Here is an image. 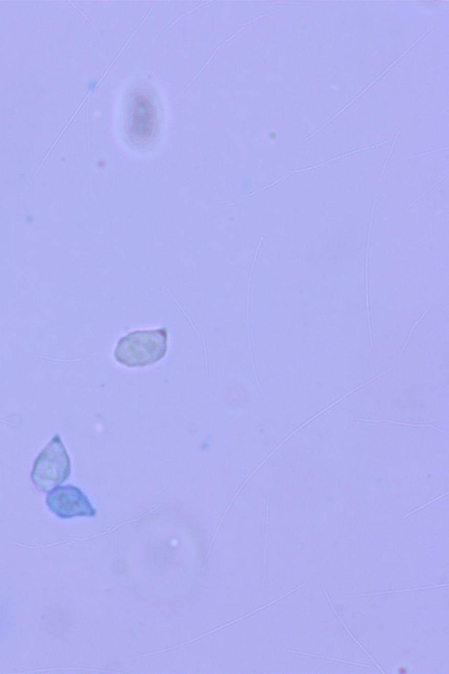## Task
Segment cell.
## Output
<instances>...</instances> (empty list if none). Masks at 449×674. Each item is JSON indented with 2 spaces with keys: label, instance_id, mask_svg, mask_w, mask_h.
Instances as JSON below:
<instances>
[{
  "label": "cell",
  "instance_id": "obj_5",
  "mask_svg": "<svg viewBox=\"0 0 449 674\" xmlns=\"http://www.w3.org/2000/svg\"><path fill=\"white\" fill-rule=\"evenodd\" d=\"M358 423H388V424H395V425H402L405 427H416V428H430V429L439 431L440 433H443L445 435H448V432L438 429L437 427L434 426L433 424L429 423H423V424H412V423H399V422H393L390 420H371V419H364V418H359L357 419Z\"/></svg>",
  "mask_w": 449,
  "mask_h": 674
},
{
  "label": "cell",
  "instance_id": "obj_1",
  "mask_svg": "<svg viewBox=\"0 0 449 674\" xmlns=\"http://www.w3.org/2000/svg\"><path fill=\"white\" fill-rule=\"evenodd\" d=\"M167 328L138 330L119 339L114 357L126 367H146L164 357L168 349Z\"/></svg>",
  "mask_w": 449,
  "mask_h": 674
},
{
  "label": "cell",
  "instance_id": "obj_8",
  "mask_svg": "<svg viewBox=\"0 0 449 674\" xmlns=\"http://www.w3.org/2000/svg\"><path fill=\"white\" fill-rule=\"evenodd\" d=\"M289 651H290V652L291 653H296V654H300V655H305V656L313 657V658H319V659H330V660H333V661H339V662L346 663V664H349V665H358V666H361V667H367V668H370V665H364V664H359V663L350 662V661H348V660H343V659H335V658H328V657L318 656V655H313V654H310V653L301 652V651H296V650H289Z\"/></svg>",
  "mask_w": 449,
  "mask_h": 674
},
{
  "label": "cell",
  "instance_id": "obj_3",
  "mask_svg": "<svg viewBox=\"0 0 449 674\" xmlns=\"http://www.w3.org/2000/svg\"><path fill=\"white\" fill-rule=\"evenodd\" d=\"M50 511L62 519L77 516H94L96 510L79 488L71 485L56 488L47 497Z\"/></svg>",
  "mask_w": 449,
  "mask_h": 674
},
{
  "label": "cell",
  "instance_id": "obj_4",
  "mask_svg": "<svg viewBox=\"0 0 449 674\" xmlns=\"http://www.w3.org/2000/svg\"><path fill=\"white\" fill-rule=\"evenodd\" d=\"M430 30H431V28H429V29H427V30L425 31V33L422 34L421 36L419 37V39L416 40L415 43H413L412 46L410 47V48H408V49H407V50H405V51H404V52H403V54H402V55H401L400 56H399V57H398V58H397V60H396V61H393V62H392V64H391V65H390V66H389V67L387 68L386 70H385V71H383V72H382V73L381 74V75H380V76H379L378 77H376V80H374L372 83H370V86H368V87H367V88H365V89H364V91H362V92H360L359 95L356 96V97H355V98H354V99H353L352 101L349 102V104H347V106H345V107H344V108H343V109H341V110H339V112H338V113H337L336 114H334V115H333V116L332 117V118H331L330 120H328L327 122L325 123L324 125L321 127L320 129H318V130H317V131H315V132L313 133V134H312V135H310V136H308L307 138L305 139V140L303 141V142H306V141H308L309 139H311L312 138V137H313V136H314V135H316V134H318V133L319 132V131H321L322 129H324L325 127L327 126V124H329V123H330L331 121H333V120H334V119H335V118H336V117L338 116V115H339V114H341L343 111H345L346 109H347V108H349V107H350V106H351L352 104H354V103H355V102L356 101V100H357L358 98H360V97H361V96H362V94H364V93H365V92H367L368 90L370 89V87H371V86H372L373 85H374V83H376V82H377V81H378V80L380 79V78H381V77H382V76H383V75H384V74L386 73V72H387V71H388L389 70H390V69H391V68L392 67V66H393V65H396L397 61H399V60H400V59L402 58V57H403V55H405V54H407V52H409L410 50L413 49V47L415 46L416 44L419 43V40H421L422 38L425 36V34H427L428 32H429V31Z\"/></svg>",
  "mask_w": 449,
  "mask_h": 674
},
{
  "label": "cell",
  "instance_id": "obj_2",
  "mask_svg": "<svg viewBox=\"0 0 449 674\" xmlns=\"http://www.w3.org/2000/svg\"><path fill=\"white\" fill-rule=\"evenodd\" d=\"M71 474V459L60 435H55L40 452L31 474L37 488L51 492Z\"/></svg>",
  "mask_w": 449,
  "mask_h": 674
},
{
  "label": "cell",
  "instance_id": "obj_7",
  "mask_svg": "<svg viewBox=\"0 0 449 674\" xmlns=\"http://www.w3.org/2000/svg\"><path fill=\"white\" fill-rule=\"evenodd\" d=\"M448 584L445 585H429V586H424V587H418V588L402 589V590H392V591L386 592H377V593H371V594H364V595H349L348 597L355 598L360 597V596H370V595H389V594H396V593H403V592H413L419 591V590H425V589L438 588L441 586H447Z\"/></svg>",
  "mask_w": 449,
  "mask_h": 674
},
{
  "label": "cell",
  "instance_id": "obj_6",
  "mask_svg": "<svg viewBox=\"0 0 449 674\" xmlns=\"http://www.w3.org/2000/svg\"><path fill=\"white\" fill-rule=\"evenodd\" d=\"M322 585V588H323V591H324L325 595H326V596H327V600H328V602H329V604H330L331 607H332V609H333V613H334V615L336 616L337 618L339 619V622L343 623V627H344V628H346V630H347V632L349 633V636L351 637L352 639L355 641V643H356V644H358V646L360 647V649L364 650V652L366 653L368 656L370 657V659H371V660H372V662L374 663V664H375V665H376V666H377V668H378L379 670H380V671H382V673H384V671H383V670H382V669L381 668V667H380V665H379L378 664H377V663H376V661L374 660V659H373L372 656H370V653L367 651L366 649H365V648H364V646H362V645H361V644H360V643H359V642H358V641L356 640V639H355V637L353 636V634H352L351 632L349 631V628H348V627L346 626L345 622H343V620H341V618L339 617V615L337 614V612L336 611H335V609H334V607H333V603H332V601H331L330 597H329V596H328V595H327V589H326V587H325L324 584L322 583V585Z\"/></svg>",
  "mask_w": 449,
  "mask_h": 674
},
{
  "label": "cell",
  "instance_id": "obj_9",
  "mask_svg": "<svg viewBox=\"0 0 449 674\" xmlns=\"http://www.w3.org/2000/svg\"><path fill=\"white\" fill-rule=\"evenodd\" d=\"M447 494H448V492H446L445 494H441V495H440V496L437 497V498H435V499H434V500H430L429 502L425 503V504H424V505H422L421 507H419V508H418V509H416L415 510H413V511L410 512V513H408V514H407V515H403V519H405V518L408 517V516H410V515H413L414 513H416V512L419 511L420 509H425V508H426L427 506L431 505V504H433V503L435 502V501H438V500H440V499H442V498H444V497L446 496Z\"/></svg>",
  "mask_w": 449,
  "mask_h": 674
},
{
  "label": "cell",
  "instance_id": "obj_10",
  "mask_svg": "<svg viewBox=\"0 0 449 674\" xmlns=\"http://www.w3.org/2000/svg\"><path fill=\"white\" fill-rule=\"evenodd\" d=\"M446 176H447V175H446V176H445V177H444V178H440V180L438 181V182H436V183H435V184H433V185H432V186L430 187V188H429V189H428V190L425 191V193H422L421 195H420V196H419V198H418V199H416V200H414V201H413V202L412 203V204H411V205H410L409 206H408V207H407V208L405 209V210H404V211L402 212V213H401L400 215H403V213H404V212H407V209H409L410 207H412V206H413V205H414V204H415V203L417 202V201H419V199H421L422 197L424 196V195H425V194H426V193H427L428 192H429V191L432 190V189H433V188H434V187L435 186V185H436V184H437L438 183H440V181H442V180H443L444 178H446Z\"/></svg>",
  "mask_w": 449,
  "mask_h": 674
}]
</instances>
